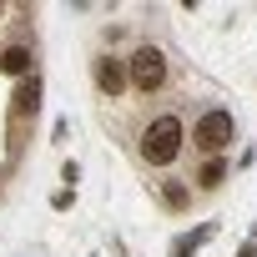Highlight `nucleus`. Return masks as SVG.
I'll return each instance as SVG.
<instances>
[{"label": "nucleus", "mask_w": 257, "mask_h": 257, "mask_svg": "<svg viewBox=\"0 0 257 257\" xmlns=\"http://www.w3.org/2000/svg\"><path fill=\"white\" fill-rule=\"evenodd\" d=\"M162 202H167V207H187V187L167 182V187H162Z\"/></svg>", "instance_id": "nucleus-9"}, {"label": "nucleus", "mask_w": 257, "mask_h": 257, "mask_svg": "<svg viewBox=\"0 0 257 257\" xmlns=\"http://www.w3.org/2000/svg\"><path fill=\"white\" fill-rule=\"evenodd\" d=\"M197 182H202L207 192H212V187H222V182H227V162H222V157H212V162L202 167V177H197Z\"/></svg>", "instance_id": "nucleus-7"}, {"label": "nucleus", "mask_w": 257, "mask_h": 257, "mask_svg": "<svg viewBox=\"0 0 257 257\" xmlns=\"http://www.w3.org/2000/svg\"><path fill=\"white\" fill-rule=\"evenodd\" d=\"M91 76H96V91H101V96H111V101L126 91V61H121V56H96Z\"/></svg>", "instance_id": "nucleus-4"}, {"label": "nucleus", "mask_w": 257, "mask_h": 257, "mask_svg": "<svg viewBox=\"0 0 257 257\" xmlns=\"http://www.w3.org/2000/svg\"><path fill=\"white\" fill-rule=\"evenodd\" d=\"M182 116H157L147 132H142V162H152V167H167V162H177V152H182Z\"/></svg>", "instance_id": "nucleus-1"}, {"label": "nucleus", "mask_w": 257, "mask_h": 257, "mask_svg": "<svg viewBox=\"0 0 257 257\" xmlns=\"http://www.w3.org/2000/svg\"><path fill=\"white\" fill-rule=\"evenodd\" d=\"M126 86H137V91H162L167 86V56L157 46H137L132 61H126Z\"/></svg>", "instance_id": "nucleus-3"}, {"label": "nucleus", "mask_w": 257, "mask_h": 257, "mask_svg": "<svg viewBox=\"0 0 257 257\" xmlns=\"http://www.w3.org/2000/svg\"><path fill=\"white\" fill-rule=\"evenodd\" d=\"M232 137H237V121H232V111H222V106L202 111L197 126H192V142H197V152H207V157H222V152L232 147Z\"/></svg>", "instance_id": "nucleus-2"}, {"label": "nucleus", "mask_w": 257, "mask_h": 257, "mask_svg": "<svg viewBox=\"0 0 257 257\" xmlns=\"http://www.w3.org/2000/svg\"><path fill=\"white\" fill-rule=\"evenodd\" d=\"M212 237V227H202V232H192V237H177V247H172V257H187V252H197L202 242Z\"/></svg>", "instance_id": "nucleus-8"}, {"label": "nucleus", "mask_w": 257, "mask_h": 257, "mask_svg": "<svg viewBox=\"0 0 257 257\" xmlns=\"http://www.w3.org/2000/svg\"><path fill=\"white\" fill-rule=\"evenodd\" d=\"M31 66H36L31 46H6V51H0V71H6V76H31Z\"/></svg>", "instance_id": "nucleus-5"}, {"label": "nucleus", "mask_w": 257, "mask_h": 257, "mask_svg": "<svg viewBox=\"0 0 257 257\" xmlns=\"http://www.w3.org/2000/svg\"><path fill=\"white\" fill-rule=\"evenodd\" d=\"M36 101H41V81L31 76L21 91H16V116H26V111H36Z\"/></svg>", "instance_id": "nucleus-6"}, {"label": "nucleus", "mask_w": 257, "mask_h": 257, "mask_svg": "<svg viewBox=\"0 0 257 257\" xmlns=\"http://www.w3.org/2000/svg\"><path fill=\"white\" fill-rule=\"evenodd\" d=\"M237 257H257V247H252V242H247V247H242V252H237Z\"/></svg>", "instance_id": "nucleus-10"}]
</instances>
